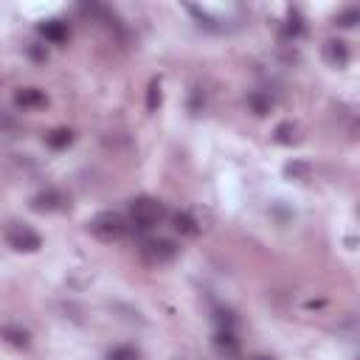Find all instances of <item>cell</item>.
Here are the masks:
<instances>
[{
  "mask_svg": "<svg viewBox=\"0 0 360 360\" xmlns=\"http://www.w3.org/2000/svg\"><path fill=\"white\" fill-rule=\"evenodd\" d=\"M163 217H166V208L155 197H135L129 202V228L138 231V233L152 231L155 225H160Z\"/></svg>",
  "mask_w": 360,
  "mask_h": 360,
  "instance_id": "obj_1",
  "label": "cell"
},
{
  "mask_svg": "<svg viewBox=\"0 0 360 360\" xmlns=\"http://www.w3.org/2000/svg\"><path fill=\"white\" fill-rule=\"evenodd\" d=\"M87 228H90V233H93L96 239H101V242H118V239L127 236L129 222H127L118 211H98V214L87 222Z\"/></svg>",
  "mask_w": 360,
  "mask_h": 360,
  "instance_id": "obj_2",
  "label": "cell"
},
{
  "mask_svg": "<svg viewBox=\"0 0 360 360\" xmlns=\"http://www.w3.org/2000/svg\"><path fill=\"white\" fill-rule=\"evenodd\" d=\"M6 242L20 253H34V250L42 248V236L25 222H11L6 228Z\"/></svg>",
  "mask_w": 360,
  "mask_h": 360,
  "instance_id": "obj_3",
  "label": "cell"
},
{
  "mask_svg": "<svg viewBox=\"0 0 360 360\" xmlns=\"http://www.w3.org/2000/svg\"><path fill=\"white\" fill-rule=\"evenodd\" d=\"M141 250H143V256H146L152 264H163V262H172L180 248H177V242H172V239H166V236H158V239H146Z\"/></svg>",
  "mask_w": 360,
  "mask_h": 360,
  "instance_id": "obj_4",
  "label": "cell"
},
{
  "mask_svg": "<svg viewBox=\"0 0 360 360\" xmlns=\"http://www.w3.org/2000/svg\"><path fill=\"white\" fill-rule=\"evenodd\" d=\"M68 205V197L59 191V188H45L39 191L34 200H31V208L39 211V214H51V211H59Z\"/></svg>",
  "mask_w": 360,
  "mask_h": 360,
  "instance_id": "obj_5",
  "label": "cell"
},
{
  "mask_svg": "<svg viewBox=\"0 0 360 360\" xmlns=\"http://www.w3.org/2000/svg\"><path fill=\"white\" fill-rule=\"evenodd\" d=\"M14 104L20 110H39L48 104V96L39 87H20V90H14Z\"/></svg>",
  "mask_w": 360,
  "mask_h": 360,
  "instance_id": "obj_6",
  "label": "cell"
},
{
  "mask_svg": "<svg viewBox=\"0 0 360 360\" xmlns=\"http://www.w3.org/2000/svg\"><path fill=\"white\" fill-rule=\"evenodd\" d=\"M214 346L219 349V354H225V360H239V338L233 335V329H217Z\"/></svg>",
  "mask_w": 360,
  "mask_h": 360,
  "instance_id": "obj_7",
  "label": "cell"
},
{
  "mask_svg": "<svg viewBox=\"0 0 360 360\" xmlns=\"http://www.w3.org/2000/svg\"><path fill=\"white\" fill-rule=\"evenodd\" d=\"M37 31H39V37H42L45 42H51V45H62V42L68 39V25H65L62 20H42V22L37 25Z\"/></svg>",
  "mask_w": 360,
  "mask_h": 360,
  "instance_id": "obj_8",
  "label": "cell"
},
{
  "mask_svg": "<svg viewBox=\"0 0 360 360\" xmlns=\"http://www.w3.org/2000/svg\"><path fill=\"white\" fill-rule=\"evenodd\" d=\"M323 56H326L329 65L343 68V65L349 62V45H346L343 39H329V42L323 45Z\"/></svg>",
  "mask_w": 360,
  "mask_h": 360,
  "instance_id": "obj_9",
  "label": "cell"
},
{
  "mask_svg": "<svg viewBox=\"0 0 360 360\" xmlns=\"http://www.w3.org/2000/svg\"><path fill=\"white\" fill-rule=\"evenodd\" d=\"M0 338H3L6 343L17 346V349H25V346L31 343V335H28V329H22V326H14V323H6V326H0Z\"/></svg>",
  "mask_w": 360,
  "mask_h": 360,
  "instance_id": "obj_10",
  "label": "cell"
},
{
  "mask_svg": "<svg viewBox=\"0 0 360 360\" xmlns=\"http://www.w3.org/2000/svg\"><path fill=\"white\" fill-rule=\"evenodd\" d=\"M172 222H174V231H177L180 236H197V233H200V222H197L188 211H177V214L172 217Z\"/></svg>",
  "mask_w": 360,
  "mask_h": 360,
  "instance_id": "obj_11",
  "label": "cell"
},
{
  "mask_svg": "<svg viewBox=\"0 0 360 360\" xmlns=\"http://www.w3.org/2000/svg\"><path fill=\"white\" fill-rule=\"evenodd\" d=\"M248 107H250L256 115H267L270 107H273V98H270L267 93H262V90H253V93H248Z\"/></svg>",
  "mask_w": 360,
  "mask_h": 360,
  "instance_id": "obj_12",
  "label": "cell"
},
{
  "mask_svg": "<svg viewBox=\"0 0 360 360\" xmlns=\"http://www.w3.org/2000/svg\"><path fill=\"white\" fill-rule=\"evenodd\" d=\"M45 143L51 146V149H68L70 143H73V132L70 129H65V127H59V129H53V132H48L45 135Z\"/></svg>",
  "mask_w": 360,
  "mask_h": 360,
  "instance_id": "obj_13",
  "label": "cell"
},
{
  "mask_svg": "<svg viewBox=\"0 0 360 360\" xmlns=\"http://www.w3.org/2000/svg\"><path fill=\"white\" fill-rule=\"evenodd\" d=\"M273 135H276V141H278V143H284V146H292V143L298 141V135H295V127H292L290 121H284V124H278Z\"/></svg>",
  "mask_w": 360,
  "mask_h": 360,
  "instance_id": "obj_14",
  "label": "cell"
},
{
  "mask_svg": "<svg viewBox=\"0 0 360 360\" xmlns=\"http://www.w3.org/2000/svg\"><path fill=\"white\" fill-rule=\"evenodd\" d=\"M304 34V22H301V17H298V11H290L287 14V22H284V37H301Z\"/></svg>",
  "mask_w": 360,
  "mask_h": 360,
  "instance_id": "obj_15",
  "label": "cell"
},
{
  "mask_svg": "<svg viewBox=\"0 0 360 360\" xmlns=\"http://www.w3.org/2000/svg\"><path fill=\"white\" fill-rule=\"evenodd\" d=\"M138 357H141V352L135 346H115L107 354V360H138Z\"/></svg>",
  "mask_w": 360,
  "mask_h": 360,
  "instance_id": "obj_16",
  "label": "cell"
},
{
  "mask_svg": "<svg viewBox=\"0 0 360 360\" xmlns=\"http://www.w3.org/2000/svg\"><path fill=\"white\" fill-rule=\"evenodd\" d=\"M160 79H152V84H149V93H146V110L149 112H155L158 107H160Z\"/></svg>",
  "mask_w": 360,
  "mask_h": 360,
  "instance_id": "obj_17",
  "label": "cell"
},
{
  "mask_svg": "<svg viewBox=\"0 0 360 360\" xmlns=\"http://www.w3.org/2000/svg\"><path fill=\"white\" fill-rule=\"evenodd\" d=\"M357 20H360V11L357 8H346L343 14H338V25L340 28H352V25H357Z\"/></svg>",
  "mask_w": 360,
  "mask_h": 360,
  "instance_id": "obj_18",
  "label": "cell"
},
{
  "mask_svg": "<svg viewBox=\"0 0 360 360\" xmlns=\"http://www.w3.org/2000/svg\"><path fill=\"white\" fill-rule=\"evenodd\" d=\"M217 323H219V329H233V315L228 309H219L217 312Z\"/></svg>",
  "mask_w": 360,
  "mask_h": 360,
  "instance_id": "obj_19",
  "label": "cell"
},
{
  "mask_svg": "<svg viewBox=\"0 0 360 360\" xmlns=\"http://www.w3.org/2000/svg\"><path fill=\"white\" fill-rule=\"evenodd\" d=\"M28 53H31L34 59H39V62H45V59H48V53H45V51H39L37 45H31V48H28Z\"/></svg>",
  "mask_w": 360,
  "mask_h": 360,
  "instance_id": "obj_20",
  "label": "cell"
},
{
  "mask_svg": "<svg viewBox=\"0 0 360 360\" xmlns=\"http://www.w3.org/2000/svg\"><path fill=\"white\" fill-rule=\"evenodd\" d=\"M253 360H273V357H267V354H256Z\"/></svg>",
  "mask_w": 360,
  "mask_h": 360,
  "instance_id": "obj_21",
  "label": "cell"
}]
</instances>
